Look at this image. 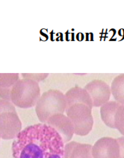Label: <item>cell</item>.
Listing matches in <instances>:
<instances>
[{
    "label": "cell",
    "mask_w": 124,
    "mask_h": 158,
    "mask_svg": "<svg viewBox=\"0 0 124 158\" xmlns=\"http://www.w3.org/2000/svg\"><path fill=\"white\" fill-rule=\"evenodd\" d=\"M66 116L70 119L74 133L79 136L87 135L93 128L92 109L83 104H76L66 109Z\"/></svg>",
    "instance_id": "obj_5"
},
{
    "label": "cell",
    "mask_w": 124,
    "mask_h": 158,
    "mask_svg": "<svg viewBox=\"0 0 124 158\" xmlns=\"http://www.w3.org/2000/svg\"><path fill=\"white\" fill-rule=\"evenodd\" d=\"M111 92L117 102L124 105V73L114 78L111 85Z\"/></svg>",
    "instance_id": "obj_13"
},
{
    "label": "cell",
    "mask_w": 124,
    "mask_h": 158,
    "mask_svg": "<svg viewBox=\"0 0 124 158\" xmlns=\"http://www.w3.org/2000/svg\"><path fill=\"white\" fill-rule=\"evenodd\" d=\"M46 124L52 127L62 137L64 144L68 143L73 138L74 128L70 119L64 114L53 115L46 121Z\"/></svg>",
    "instance_id": "obj_8"
},
{
    "label": "cell",
    "mask_w": 124,
    "mask_h": 158,
    "mask_svg": "<svg viewBox=\"0 0 124 158\" xmlns=\"http://www.w3.org/2000/svg\"><path fill=\"white\" fill-rule=\"evenodd\" d=\"M64 144L58 132L40 123L22 130L12 143L13 158H64Z\"/></svg>",
    "instance_id": "obj_1"
},
{
    "label": "cell",
    "mask_w": 124,
    "mask_h": 158,
    "mask_svg": "<svg viewBox=\"0 0 124 158\" xmlns=\"http://www.w3.org/2000/svg\"><path fill=\"white\" fill-rule=\"evenodd\" d=\"M120 146V156L119 158H124V137H119L117 139Z\"/></svg>",
    "instance_id": "obj_16"
},
{
    "label": "cell",
    "mask_w": 124,
    "mask_h": 158,
    "mask_svg": "<svg viewBox=\"0 0 124 158\" xmlns=\"http://www.w3.org/2000/svg\"><path fill=\"white\" fill-rule=\"evenodd\" d=\"M19 79L18 73H0V98L11 101V90Z\"/></svg>",
    "instance_id": "obj_11"
},
{
    "label": "cell",
    "mask_w": 124,
    "mask_h": 158,
    "mask_svg": "<svg viewBox=\"0 0 124 158\" xmlns=\"http://www.w3.org/2000/svg\"><path fill=\"white\" fill-rule=\"evenodd\" d=\"M85 90L90 95L94 107H101L109 101L112 94L111 87L104 81L97 79L91 81L85 85Z\"/></svg>",
    "instance_id": "obj_6"
},
{
    "label": "cell",
    "mask_w": 124,
    "mask_h": 158,
    "mask_svg": "<svg viewBox=\"0 0 124 158\" xmlns=\"http://www.w3.org/2000/svg\"><path fill=\"white\" fill-rule=\"evenodd\" d=\"M121 104L116 101H110L104 104L100 108V115L103 122L111 128H115L114 127V116L117 110Z\"/></svg>",
    "instance_id": "obj_12"
},
{
    "label": "cell",
    "mask_w": 124,
    "mask_h": 158,
    "mask_svg": "<svg viewBox=\"0 0 124 158\" xmlns=\"http://www.w3.org/2000/svg\"><path fill=\"white\" fill-rule=\"evenodd\" d=\"M114 127L124 136V105H121L114 116Z\"/></svg>",
    "instance_id": "obj_14"
},
{
    "label": "cell",
    "mask_w": 124,
    "mask_h": 158,
    "mask_svg": "<svg viewBox=\"0 0 124 158\" xmlns=\"http://www.w3.org/2000/svg\"><path fill=\"white\" fill-rule=\"evenodd\" d=\"M94 158H119L120 146L117 139L103 137L98 140L92 146Z\"/></svg>",
    "instance_id": "obj_7"
},
{
    "label": "cell",
    "mask_w": 124,
    "mask_h": 158,
    "mask_svg": "<svg viewBox=\"0 0 124 158\" xmlns=\"http://www.w3.org/2000/svg\"><path fill=\"white\" fill-rule=\"evenodd\" d=\"M67 101V108L76 104H83L93 108V101L88 92L85 88L80 87H72L64 94Z\"/></svg>",
    "instance_id": "obj_9"
},
{
    "label": "cell",
    "mask_w": 124,
    "mask_h": 158,
    "mask_svg": "<svg viewBox=\"0 0 124 158\" xmlns=\"http://www.w3.org/2000/svg\"><path fill=\"white\" fill-rule=\"evenodd\" d=\"M64 158H94L90 144L69 142L64 146Z\"/></svg>",
    "instance_id": "obj_10"
},
{
    "label": "cell",
    "mask_w": 124,
    "mask_h": 158,
    "mask_svg": "<svg viewBox=\"0 0 124 158\" xmlns=\"http://www.w3.org/2000/svg\"><path fill=\"white\" fill-rule=\"evenodd\" d=\"M41 97L38 82L28 78L17 81L11 90V101L20 108H30L36 106Z\"/></svg>",
    "instance_id": "obj_3"
},
{
    "label": "cell",
    "mask_w": 124,
    "mask_h": 158,
    "mask_svg": "<svg viewBox=\"0 0 124 158\" xmlns=\"http://www.w3.org/2000/svg\"><path fill=\"white\" fill-rule=\"evenodd\" d=\"M21 131L22 122L14 104L0 98V139H15Z\"/></svg>",
    "instance_id": "obj_4"
},
{
    "label": "cell",
    "mask_w": 124,
    "mask_h": 158,
    "mask_svg": "<svg viewBox=\"0 0 124 158\" xmlns=\"http://www.w3.org/2000/svg\"><path fill=\"white\" fill-rule=\"evenodd\" d=\"M48 73H23V78H28L38 82L44 80L48 77Z\"/></svg>",
    "instance_id": "obj_15"
},
{
    "label": "cell",
    "mask_w": 124,
    "mask_h": 158,
    "mask_svg": "<svg viewBox=\"0 0 124 158\" xmlns=\"http://www.w3.org/2000/svg\"><path fill=\"white\" fill-rule=\"evenodd\" d=\"M67 109L65 96L58 90H50L43 93L35 106L36 114L41 123L55 114H64Z\"/></svg>",
    "instance_id": "obj_2"
}]
</instances>
